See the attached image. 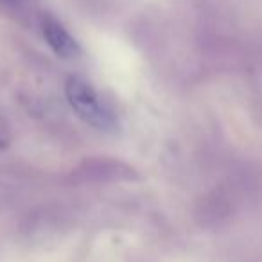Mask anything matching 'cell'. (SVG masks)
Returning <instances> with one entry per match:
<instances>
[{
  "label": "cell",
  "mask_w": 262,
  "mask_h": 262,
  "mask_svg": "<svg viewBox=\"0 0 262 262\" xmlns=\"http://www.w3.org/2000/svg\"><path fill=\"white\" fill-rule=\"evenodd\" d=\"M65 95L70 108L86 124L104 131L115 127L113 113L106 108V104L86 79L79 76H70L65 83Z\"/></svg>",
  "instance_id": "obj_1"
},
{
  "label": "cell",
  "mask_w": 262,
  "mask_h": 262,
  "mask_svg": "<svg viewBox=\"0 0 262 262\" xmlns=\"http://www.w3.org/2000/svg\"><path fill=\"white\" fill-rule=\"evenodd\" d=\"M41 33H43L47 45L59 58L69 59L81 54V47L76 41V38L63 27L61 22H58L52 16H43V20H41Z\"/></svg>",
  "instance_id": "obj_2"
},
{
  "label": "cell",
  "mask_w": 262,
  "mask_h": 262,
  "mask_svg": "<svg viewBox=\"0 0 262 262\" xmlns=\"http://www.w3.org/2000/svg\"><path fill=\"white\" fill-rule=\"evenodd\" d=\"M9 140H11L9 129L4 126V122L0 120V149H6V147L9 146Z\"/></svg>",
  "instance_id": "obj_3"
},
{
  "label": "cell",
  "mask_w": 262,
  "mask_h": 262,
  "mask_svg": "<svg viewBox=\"0 0 262 262\" xmlns=\"http://www.w3.org/2000/svg\"><path fill=\"white\" fill-rule=\"evenodd\" d=\"M2 4H18L20 0H0Z\"/></svg>",
  "instance_id": "obj_4"
}]
</instances>
